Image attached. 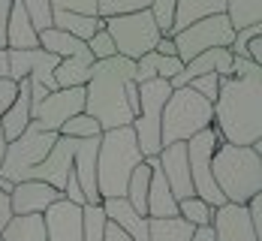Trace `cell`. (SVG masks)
Instances as JSON below:
<instances>
[{"label":"cell","mask_w":262,"mask_h":241,"mask_svg":"<svg viewBox=\"0 0 262 241\" xmlns=\"http://www.w3.org/2000/svg\"><path fill=\"white\" fill-rule=\"evenodd\" d=\"M220 139H223L220 130L211 124V127L199 130L196 136H190V139L184 142V145H187V163H190L193 190H196V196H202V199L208 202L211 208H217V205L226 202L223 193H220V187L214 184V175H211V154H214V148H217Z\"/></svg>","instance_id":"cell-9"},{"label":"cell","mask_w":262,"mask_h":241,"mask_svg":"<svg viewBox=\"0 0 262 241\" xmlns=\"http://www.w3.org/2000/svg\"><path fill=\"white\" fill-rule=\"evenodd\" d=\"M42 223L49 241H81V205L70 202L67 196L54 199L42 211Z\"/></svg>","instance_id":"cell-15"},{"label":"cell","mask_w":262,"mask_h":241,"mask_svg":"<svg viewBox=\"0 0 262 241\" xmlns=\"http://www.w3.org/2000/svg\"><path fill=\"white\" fill-rule=\"evenodd\" d=\"M9 217H12V205H9V193L6 190H0V229L9 223Z\"/></svg>","instance_id":"cell-45"},{"label":"cell","mask_w":262,"mask_h":241,"mask_svg":"<svg viewBox=\"0 0 262 241\" xmlns=\"http://www.w3.org/2000/svg\"><path fill=\"white\" fill-rule=\"evenodd\" d=\"M103 25L108 30V36H112L118 54H124L130 60L142 57L145 52H151L157 46V39L163 36L160 27L154 25L151 9H136V12H124V15H108V18H103Z\"/></svg>","instance_id":"cell-7"},{"label":"cell","mask_w":262,"mask_h":241,"mask_svg":"<svg viewBox=\"0 0 262 241\" xmlns=\"http://www.w3.org/2000/svg\"><path fill=\"white\" fill-rule=\"evenodd\" d=\"M151 15H154V25L160 27V33H172L175 25V0H151Z\"/></svg>","instance_id":"cell-34"},{"label":"cell","mask_w":262,"mask_h":241,"mask_svg":"<svg viewBox=\"0 0 262 241\" xmlns=\"http://www.w3.org/2000/svg\"><path fill=\"white\" fill-rule=\"evenodd\" d=\"M15 94H18V81L9 79V76H0V115L12 106Z\"/></svg>","instance_id":"cell-39"},{"label":"cell","mask_w":262,"mask_h":241,"mask_svg":"<svg viewBox=\"0 0 262 241\" xmlns=\"http://www.w3.org/2000/svg\"><path fill=\"white\" fill-rule=\"evenodd\" d=\"M214 124V103L205 100L199 91H193L190 84L172 87L166 103H163V115H160V142H187L190 136L205 130Z\"/></svg>","instance_id":"cell-5"},{"label":"cell","mask_w":262,"mask_h":241,"mask_svg":"<svg viewBox=\"0 0 262 241\" xmlns=\"http://www.w3.org/2000/svg\"><path fill=\"white\" fill-rule=\"evenodd\" d=\"M214 127L226 142L253 145L262 139V67L241 76H220L214 97Z\"/></svg>","instance_id":"cell-1"},{"label":"cell","mask_w":262,"mask_h":241,"mask_svg":"<svg viewBox=\"0 0 262 241\" xmlns=\"http://www.w3.org/2000/svg\"><path fill=\"white\" fill-rule=\"evenodd\" d=\"M52 25L88 42L103 27V18L100 15H84V12H70V9H52Z\"/></svg>","instance_id":"cell-25"},{"label":"cell","mask_w":262,"mask_h":241,"mask_svg":"<svg viewBox=\"0 0 262 241\" xmlns=\"http://www.w3.org/2000/svg\"><path fill=\"white\" fill-rule=\"evenodd\" d=\"M160 169L166 175V184L172 190L175 199H184V196H193V181H190V163H187V145L184 142H169L157 151Z\"/></svg>","instance_id":"cell-17"},{"label":"cell","mask_w":262,"mask_h":241,"mask_svg":"<svg viewBox=\"0 0 262 241\" xmlns=\"http://www.w3.org/2000/svg\"><path fill=\"white\" fill-rule=\"evenodd\" d=\"M226 9V0H175V25H172V33L181 30V27L193 25L205 15H214V12H223Z\"/></svg>","instance_id":"cell-27"},{"label":"cell","mask_w":262,"mask_h":241,"mask_svg":"<svg viewBox=\"0 0 262 241\" xmlns=\"http://www.w3.org/2000/svg\"><path fill=\"white\" fill-rule=\"evenodd\" d=\"M94 54L91 49L79 54H70V57H60L57 67H54V81L57 87H70V84H84L91 79V70H94Z\"/></svg>","instance_id":"cell-22"},{"label":"cell","mask_w":262,"mask_h":241,"mask_svg":"<svg viewBox=\"0 0 262 241\" xmlns=\"http://www.w3.org/2000/svg\"><path fill=\"white\" fill-rule=\"evenodd\" d=\"M70 202H76V205H84V193H81V184L79 178H76V172H70V178H67V184H63V190H60Z\"/></svg>","instance_id":"cell-41"},{"label":"cell","mask_w":262,"mask_h":241,"mask_svg":"<svg viewBox=\"0 0 262 241\" xmlns=\"http://www.w3.org/2000/svg\"><path fill=\"white\" fill-rule=\"evenodd\" d=\"M211 211H214V208H211L202 196H196V193L178 199V214L187 217L193 226H205V223H211Z\"/></svg>","instance_id":"cell-32"},{"label":"cell","mask_w":262,"mask_h":241,"mask_svg":"<svg viewBox=\"0 0 262 241\" xmlns=\"http://www.w3.org/2000/svg\"><path fill=\"white\" fill-rule=\"evenodd\" d=\"M0 241H49L42 214H12L0 229Z\"/></svg>","instance_id":"cell-24"},{"label":"cell","mask_w":262,"mask_h":241,"mask_svg":"<svg viewBox=\"0 0 262 241\" xmlns=\"http://www.w3.org/2000/svg\"><path fill=\"white\" fill-rule=\"evenodd\" d=\"M12 0H0V49H6V21H9Z\"/></svg>","instance_id":"cell-42"},{"label":"cell","mask_w":262,"mask_h":241,"mask_svg":"<svg viewBox=\"0 0 262 241\" xmlns=\"http://www.w3.org/2000/svg\"><path fill=\"white\" fill-rule=\"evenodd\" d=\"M6 60H9V79H33L39 84H46L49 91L57 87L54 81V67H57V54L46 52L42 46L33 49H6Z\"/></svg>","instance_id":"cell-12"},{"label":"cell","mask_w":262,"mask_h":241,"mask_svg":"<svg viewBox=\"0 0 262 241\" xmlns=\"http://www.w3.org/2000/svg\"><path fill=\"white\" fill-rule=\"evenodd\" d=\"M235 36V27L229 25L226 12H214V15H205L193 25L181 27L172 33L175 39V49H178V57L181 63H187L190 57H196L199 52L205 49H214V46H229Z\"/></svg>","instance_id":"cell-10"},{"label":"cell","mask_w":262,"mask_h":241,"mask_svg":"<svg viewBox=\"0 0 262 241\" xmlns=\"http://www.w3.org/2000/svg\"><path fill=\"white\" fill-rule=\"evenodd\" d=\"M100 205H103L105 217L112 223H118L133 241H148V217L139 214L130 202H127V196H105Z\"/></svg>","instance_id":"cell-18"},{"label":"cell","mask_w":262,"mask_h":241,"mask_svg":"<svg viewBox=\"0 0 262 241\" xmlns=\"http://www.w3.org/2000/svg\"><path fill=\"white\" fill-rule=\"evenodd\" d=\"M73 154H76V139L57 133L52 151L27 172V178H39V181H46V184H52V187L63 190L70 172H73Z\"/></svg>","instance_id":"cell-13"},{"label":"cell","mask_w":262,"mask_h":241,"mask_svg":"<svg viewBox=\"0 0 262 241\" xmlns=\"http://www.w3.org/2000/svg\"><path fill=\"white\" fill-rule=\"evenodd\" d=\"M36 33H39V30L33 27L25 3H21V0H12V6H9V21H6V49H33V46H39Z\"/></svg>","instance_id":"cell-20"},{"label":"cell","mask_w":262,"mask_h":241,"mask_svg":"<svg viewBox=\"0 0 262 241\" xmlns=\"http://www.w3.org/2000/svg\"><path fill=\"white\" fill-rule=\"evenodd\" d=\"M52 9H70V12L97 15V0H52Z\"/></svg>","instance_id":"cell-38"},{"label":"cell","mask_w":262,"mask_h":241,"mask_svg":"<svg viewBox=\"0 0 262 241\" xmlns=\"http://www.w3.org/2000/svg\"><path fill=\"white\" fill-rule=\"evenodd\" d=\"M145 160L133 124L124 127H112L100 133V145H97V190L100 196H124L130 172Z\"/></svg>","instance_id":"cell-4"},{"label":"cell","mask_w":262,"mask_h":241,"mask_svg":"<svg viewBox=\"0 0 262 241\" xmlns=\"http://www.w3.org/2000/svg\"><path fill=\"white\" fill-rule=\"evenodd\" d=\"M193 91H199L205 100H211L214 103V97H217V91H220V76L217 73H202V76H196V79L187 81Z\"/></svg>","instance_id":"cell-37"},{"label":"cell","mask_w":262,"mask_h":241,"mask_svg":"<svg viewBox=\"0 0 262 241\" xmlns=\"http://www.w3.org/2000/svg\"><path fill=\"white\" fill-rule=\"evenodd\" d=\"M105 217L100 202H84L81 205V241H103L105 235Z\"/></svg>","instance_id":"cell-30"},{"label":"cell","mask_w":262,"mask_h":241,"mask_svg":"<svg viewBox=\"0 0 262 241\" xmlns=\"http://www.w3.org/2000/svg\"><path fill=\"white\" fill-rule=\"evenodd\" d=\"M88 49H91V54H94V60H103V57H112V54H118V49H115V42H112V36H108V30H105V25L88 39Z\"/></svg>","instance_id":"cell-36"},{"label":"cell","mask_w":262,"mask_h":241,"mask_svg":"<svg viewBox=\"0 0 262 241\" xmlns=\"http://www.w3.org/2000/svg\"><path fill=\"white\" fill-rule=\"evenodd\" d=\"M0 76H9V60H6V49H0Z\"/></svg>","instance_id":"cell-47"},{"label":"cell","mask_w":262,"mask_h":241,"mask_svg":"<svg viewBox=\"0 0 262 241\" xmlns=\"http://www.w3.org/2000/svg\"><path fill=\"white\" fill-rule=\"evenodd\" d=\"M76 112H84V84H70V87H54L49 91L39 106L30 112V121L39 127V130H54L73 118Z\"/></svg>","instance_id":"cell-11"},{"label":"cell","mask_w":262,"mask_h":241,"mask_svg":"<svg viewBox=\"0 0 262 241\" xmlns=\"http://www.w3.org/2000/svg\"><path fill=\"white\" fill-rule=\"evenodd\" d=\"M54 139H57L54 130H39V127L30 121L25 127V133H18L15 139L6 142L3 160H0V175L9 178L12 184H15V181H25L27 172L52 151Z\"/></svg>","instance_id":"cell-6"},{"label":"cell","mask_w":262,"mask_h":241,"mask_svg":"<svg viewBox=\"0 0 262 241\" xmlns=\"http://www.w3.org/2000/svg\"><path fill=\"white\" fill-rule=\"evenodd\" d=\"M226 18L229 25L235 27H247V25H259L262 21V0H226Z\"/></svg>","instance_id":"cell-29"},{"label":"cell","mask_w":262,"mask_h":241,"mask_svg":"<svg viewBox=\"0 0 262 241\" xmlns=\"http://www.w3.org/2000/svg\"><path fill=\"white\" fill-rule=\"evenodd\" d=\"M3 148H6V136H3V127H0V160H3Z\"/></svg>","instance_id":"cell-48"},{"label":"cell","mask_w":262,"mask_h":241,"mask_svg":"<svg viewBox=\"0 0 262 241\" xmlns=\"http://www.w3.org/2000/svg\"><path fill=\"white\" fill-rule=\"evenodd\" d=\"M190 241H214V229H211V223H205V226H196L193 229V238Z\"/></svg>","instance_id":"cell-46"},{"label":"cell","mask_w":262,"mask_h":241,"mask_svg":"<svg viewBox=\"0 0 262 241\" xmlns=\"http://www.w3.org/2000/svg\"><path fill=\"white\" fill-rule=\"evenodd\" d=\"M148 181H151V166L142 160L130 172V181H127V190H124L127 202H130L139 214H145V217H148Z\"/></svg>","instance_id":"cell-28"},{"label":"cell","mask_w":262,"mask_h":241,"mask_svg":"<svg viewBox=\"0 0 262 241\" xmlns=\"http://www.w3.org/2000/svg\"><path fill=\"white\" fill-rule=\"evenodd\" d=\"M21 3H25L27 15H30L36 30L52 27V0H21Z\"/></svg>","instance_id":"cell-35"},{"label":"cell","mask_w":262,"mask_h":241,"mask_svg":"<svg viewBox=\"0 0 262 241\" xmlns=\"http://www.w3.org/2000/svg\"><path fill=\"white\" fill-rule=\"evenodd\" d=\"M181 57L178 54H163L157 49L145 52L136 57V70H133V81H148V79H172L175 73H181Z\"/></svg>","instance_id":"cell-19"},{"label":"cell","mask_w":262,"mask_h":241,"mask_svg":"<svg viewBox=\"0 0 262 241\" xmlns=\"http://www.w3.org/2000/svg\"><path fill=\"white\" fill-rule=\"evenodd\" d=\"M151 0H97V15L108 18V15H124V12H136V9H148Z\"/></svg>","instance_id":"cell-33"},{"label":"cell","mask_w":262,"mask_h":241,"mask_svg":"<svg viewBox=\"0 0 262 241\" xmlns=\"http://www.w3.org/2000/svg\"><path fill=\"white\" fill-rule=\"evenodd\" d=\"M178 214V199L172 196V190L166 184L163 169L151 166V181H148V217H169Z\"/></svg>","instance_id":"cell-21"},{"label":"cell","mask_w":262,"mask_h":241,"mask_svg":"<svg viewBox=\"0 0 262 241\" xmlns=\"http://www.w3.org/2000/svg\"><path fill=\"white\" fill-rule=\"evenodd\" d=\"M169 91H172L169 79L139 81V112L133 118V133H136V142H139L145 157L157 154L163 148V142H160V115H163V103H166Z\"/></svg>","instance_id":"cell-8"},{"label":"cell","mask_w":262,"mask_h":241,"mask_svg":"<svg viewBox=\"0 0 262 241\" xmlns=\"http://www.w3.org/2000/svg\"><path fill=\"white\" fill-rule=\"evenodd\" d=\"M244 205H247V214H250V223H253L256 235L262 238V190H259V193H253Z\"/></svg>","instance_id":"cell-40"},{"label":"cell","mask_w":262,"mask_h":241,"mask_svg":"<svg viewBox=\"0 0 262 241\" xmlns=\"http://www.w3.org/2000/svg\"><path fill=\"white\" fill-rule=\"evenodd\" d=\"M211 229L214 241H262L250 223L247 205L238 202H223L211 211Z\"/></svg>","instance_id":"cell-14"},{"label":"cell","mask_w":262,"mask_h":241,"mask_svg":"<svg viewBox=\"0 0 262 241\" xmlns=\"http://www.w3.org/2000/svg\"><path fill=\"white\" fill-rule=\"evenodd\" d=\"M247 57H250L253 63H259V67H262V33L250 36V42H247Z\"/></svg>","instance_id":"cell-43"},{"label":"cell","mask_w":262,"mask_h":241,"mask_svg":"<svg viewBox=\"0 0 262 241\" xmlns=\"http://www.w3.org/2000/svg\"><path fill=\"white\" fill-rule=\"evenodd\" d=\"M193 229L196 226L181 214L148 217V241H190Z\"/></svg>","instance_id":"cell-23"},{"label":"cell","mask_w":262,"mask_h":241,"mask_svg":"<svg viewBox=\"0 0 262 241\" xmlns=\"http://www.w3.org/2000/svg\"><path fill=\"white\" fill-rule=\"evenodd\" d=\"M63 193L39 178H25V181H15L9 190V205H12V214H42L54 199H60Z\"/></svg>","instance_id":"cell-16"},{"label":"cell","mask_w":262,"mask_h":241,"mask_svg":"<svg viewBox=\"0 0 262 241\" xmlns=\"http://www.w3.org/2000/svg\"><path fill=\"white\" fill-rule=\"evenodd\" d=\"M103 241H133V238L127 235V232H124V229H121V226H118V223H112V220H108V223H105V235H103Z\"/></svg>","instance_id":"cell-44"},{"label":"cell","mask_w":262,"mask_h":241,"mask_svg":"<svg viewBox=\"0 0 262 241\" xmlns=\"http://www.w3.org/2000/svg\"><path fill=\"white\" fill-rule=\"evenodd\" d=\"M36 39H39V46L46 49V52H54L57 57H70V54H79V52H88V42L79 39V36H73V33H67V30H60V27H42L39 33H36Z\"/></svg>","instance_id":"cell-26"},{"label":"cell","mask_w":262,"mask_h":241,"mask_svg":"<svg viewBox=\"0 0 262 241\" xmlns=\"http://www.w3.org/2000/svg\"><path fill=\"white\" fill-rule=\"evenodd\" d=\"M211 175L226 202L244 205L262 190V154L253 145H235L220 139L211 154Z\"/></svg>","instance_id":"cell-3"},{"label":"cell","mask_w":262,"mask_h":241,"mask_svg":"<svg viewBox=\"0 0 262 241\" xmlns=\"http://www.w3.org/2000/svg\"><path fill=\"white\" fill-rule=\"evenodd\" d=\"M57 133L60 136H73V139H88V136H100L103 133V127H100V121L91 118L88 112H76L73 118H67V121L57 127Z\"/></svg>","instance_id":"cell-31"},{"label":"cell","mask_w":262,"mask_h":241,"mask_svg":"<svg viewBox=\"0 0 262 241\" xmlns=\"http://www.w3.org/2000/svg\"><path fill=\"white\" fill-rule=\"evenodd\" d=\"M136 60L124 54H112L94 63L91 79L84 81V112L100 121L103 130L133 124V112L127 106V81L133 79Z\"/></svg>","instance_id":"cell-2"}]
</instances>
